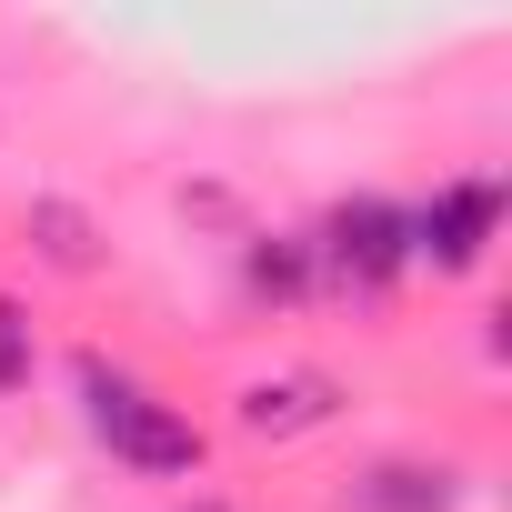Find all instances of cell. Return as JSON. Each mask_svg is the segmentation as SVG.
I'll list each match as a JSON object with an SVG mask.
<instances>
[{"label":"cell","instance_id":"obj_1","mask_svg":"<svg viewBox=\"0 0 512 512\" xmlns=\"http://www.w3.org/2000/svg\"><path fill=\"white\" fill-rule=\"evenodd\" d=\"M81 412L111 442V462H131V472H201V422L171 412L141 372H111L101 352H81Z\"/></svg>","mask_w":512,"mask_h":512},{"label":"cell","instance_id":"obj_2","mask_svg":"<svg viewBox=\"0 0 512 512\" xmlns=\"http://www.w3.org/2000/svg\"><path fill=\"white\" fill-rule=\"evenodd\" d=\"M312 272L332 282V292H392L402 272H412V231H402V211L392 201H332V221L312 231Z\"/></svg>","mask_w":512,"mask_h":512},{"label":"cell","instance_id":"obj_3","mask_svg":"<svg viewBox=\"0 0 512 512\" xmlns=\"http://www.w3.org/2000/svg\"><path fill=\"white\" fill-rule=\"evenodd\" d=\"M402 231H412V262L422 272H482V251H492V231H502V181L492 171H462V181H442L422 211H402Z\"/></svg>","mask_w":512,"mask_h":512},{"label":"cell","instance_id":"obj_4","mask_svg":"<svg viewBox=\"0 0 512 512\" xmlns=\"http://www.w3.org/2000/svg\"><path fill=\"white\" fill-rule=\"evenodd\" d=\"M342 412V392L322 382V372H282V382H251L241 392V432L251 442H292V432H322Z\"/></svg>","mask_w":512,"mask_h":512},{"label":"cell","instance_id":"obj_5","mask_svg":"<svg viewBox=\"0 0 512 512\" xmlns=\"http://www.w3.org/2000/svg\"><path fill=\"white\" fill-rule=\"evenodd\" d=\"M462 492H452V472L442 462H372L362 482H352V512H452Z\"/></svg>","mask_w":512,"mask_h":512},{"label":"cell","instance_id":"obj_6","mask_svg":"<svg viewBox=\"0 0 512 512\" xmlns=\"http://www.w3.org/2000/svg\"><path fill=\"white\" fill-rule=\"evenodd\" d=\"M31 231H41V251H51L61 272H91V262H101V241H91V221H81L71 201H31Z\"/></svg>","mask_w":512,"mask_h":512},{"label":"cell","instance_id":"obj_7","mask_svg":"<svg viewBox=\"0 0 512 512\" xmlns=\"http://www.w3.org/2000/svg\"><path fill=\"white\" fill-rule=\"evenodd\" d=\"M302 282H312V241H251V292L292 302Z\"/></svg>","mask_w":512,"mask_h":512},{"label":"cell","instance_id":"obj_8","mask_svg":"<svg viewBox=\"0 0 512 512\" xmlns=\"http://www.w3.org/2000/svg\"><path fill=\"white\" fill-rule=\"evenodd\" d=\"M31 382V312L0 292V392H21Z\"/></svg>","mask_w":512,"mask_h":512},{"label":"cell","instance_id":"obj_9","mask_svg":"<svg viewBox=\"0 0 512 512\" xmlns=\"http://www.w3.org/2000/svg\"><path fill=\"white\" fill-rule=\"evenodd\" d=\"M191 512H211V502H191Z\"/></svg>","mask_w":512,"mask_h":512}]
</instances>
